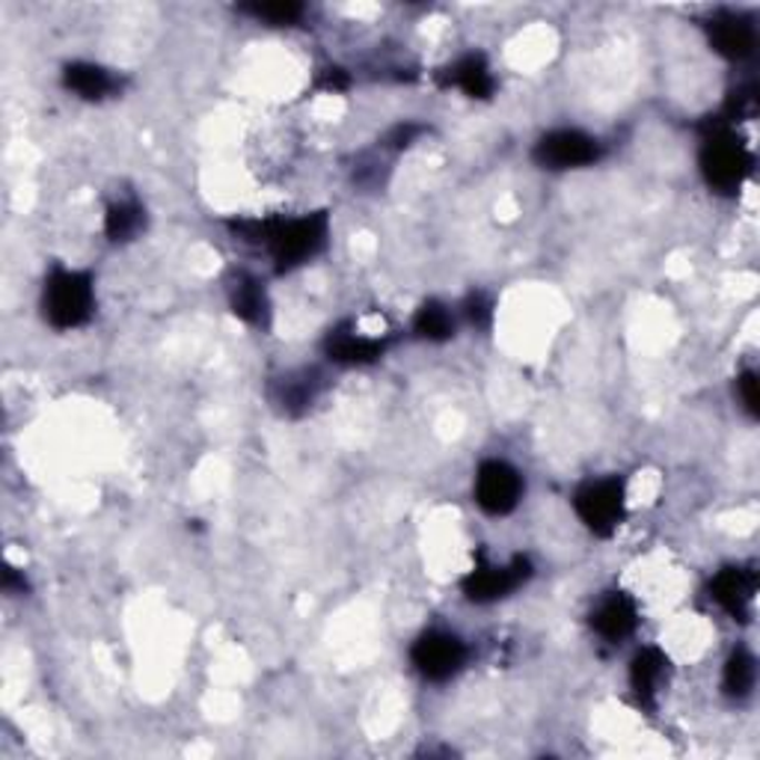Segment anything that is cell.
Returning a JSON list of instances; mask_svg holds the SVG:
<instances>
[{"mask_svg": "<svg viewBox=\"0 0 760 760\" xmlns=\"http://www.w3.org/2000/svg\"><path fill=\"white\" fill-rule=\"evenodd\" d=\"M63 81L74 95H81V99H87V101L104 99V95H111L113 87H116L111 72H104L101 65H92V63L65 65Z\"/></svg>", "mask_w": 760, "mask_h": 760, "instance_id": "cell-14", "label": "cell"}, {"mask_svg": "<svg viewBox=\"0 0 760 760\" xmlns=\"http://www.w3.org/2000/svg\"><path fill=\"white\" fill-rule=\"evenodd\" d=\"M253 230L259 232V241H265L271 253L276 259L280 271H288L294 265H303L306 259H312L324 247L327 241V214H306L297 221H271V223H253Z\"/></svg>", "mask_w": 760, "mask_h": 760, "instance_id": "cell-1", "label": "cell"}, {"mask_svg": "<svg viewBox=\"0 0 760 760\" xmlns=\"http://www.w3.org/2000/svg\"><path fill=\"white\" fill-rule=\"evenodd\" d=\"M95 294H92V280L78 271H57L45 285V315L48 321L60 331L81 327L90 321Z\"/></svg>", "mask_w": 760, "mask_h": 760, "instance_id": "cell-2", "label": "cell"}, {"mask_svg": "<svg viewBox=\"0 0 760 760\" xmlns=\"http://www.w3.org/2000/svg\"><path fill=\"white\" fill-rule=\"evenodd\" d=\"M737 386H740L746 411H749L751 416H758V375H754V372H746V375H740Z\"/></svg>", "mask_w": 760, "mask_h": 760, "instance_id": "cell-22", "label": "cell"}, {"mask_svg": "<svg viewBox=\"0 0 760 760\" xmlns=\"http://www.w3.org/2000/svg\"><path fill=\"white\" fill-rule=\"evenodd\" d=\"M574 505H577L579 520L586 523L588 529L600 538H609L624 520V485L615 478L591 482L579 490Z\"/></svg>", "mask_w": 760, "mask_h": 760, "instance_id": "cell-4", "label": "cell"}, {"mask_svg": "<svg viewBox=\"0 0 760 760\" xmlns=\"http://www.w3.org/2000/svg\"><path fill=\"white\" fill-rule=\"evenodd\" d=\"M446 83L464 90L469 99H487L494 92V78H490V69L482 57H464L460 63L452 65Z\"/></svg>", "mask_w": 760, "mask_h": 760, "instance_id": "cell-15", "label": "cell"}, {"mask_svg": "<svg viewBox=\"0 0 760 760\" xmlns=\"http://www.w3.org/2000/svg\"><path fill=\"white\" fill-rule=\"evenodd\" d=\"M701 173L713 191L733 193L751 173L749 149L742 146L731 131H713L701 149Z\"/></svg>", "mask_w": 760, "mask_h": 760, "instance_id": "cell-3", "label": "cell"}, {"mask_svg": "<svg viewBox=\"0 0 760 760\" xmlns=\"http://www.w3.org/2000/svg\"><path fill=\"white\" fill-rule=\"evenodd\" d=\"M315 389H318V381H315L312 372H303V375L297 377H285L283 389H280V404H283L288 413L303 411V407H310L312 398H315Z\"/></svg>", "mask_w": 760, "mask_h": 760, "instance_id": "cell-20", "label": "cell"}, {"mask_svg": "<svg viewBox=\"0 0 760 760\" xmlns=\"http://www.w3.org/2000/svg\"><path fill=\"white\" fill-rule=\"evenodd\" d=\"M327 354L336 363L345 366H363V363H375L384 354V342L368 340V336H357V333H331L327 340Z\"/></svg>", "mask_w": 760, "mask_h": 760, "instance_id": "cell-13", "label": "cell"}, {"mask_svg": "<svg viewBox=\"0 0 760 760\" xmlns=\"http://www.w3.org/2000/svg\"><path fill=\"white\" fill-rule=\"evenodd\" d=\"M232 310L239 318H244L247 324H256V327H265L267 324V297L262 292V285L250 276H241L235 288H232Z\"/></svg>", "mask_w": 760, "mask_h": 760, "instance_id": "cell-16", "label": "cell"}, {"mask_svg": "<svg viewBox=\"0 0 760 760\" xmlns=\"http://www.w3.org/2000/svg\"><path fill=\"white\" fill-rule=\"evenodd\" d=\"M591 624H595V630L600 632L604 639L621 641L636 630V624H639V612H636V604H632L630 597L612 595L609 600L600 604V609L595 612Z\"/></svg>", "mask_w": 760, "mask_h": 760, "instance_id": "cell-12", "label": "cell"}, {"mask_svg": "<svg viewBox=\"0 0 760 760\" xmlns=\"http://www.w3.org/2000/svg\"><path fill=\"white\" fill-rule=\"evenodd\" d=\"M523 482L520 473L505 460H487L476 476V503L494 517L514 511L520 503Z\"/></svg>", "mask_w": 760, "mask_h": 760, "instance_id": "cell-6", "label": "cell"}, {"mask_svg": "<svg viewBox=\"0 0 760 760\" xmlns=\"http://www.w3.org/2000/svg\"><path fill=\"white\" fill-rule=\"evenodd\" d=\"M751 687H754V657L749 650H733L731 660L724 666V689L731 696L742 698L749 696Z\"/></svg>", "mask_w": 760, "mask_h": 760, "instance_id": "cell-19", "label": "cell"}, {"mask_svg": "<svg viewBox=\"0 0 760 760\" xmlns=\"http://www.w3.org/2000/svg\"><path fill=\"white\" fill-rule=\"evenodd\" d=\"M597 158H600L597 140L574 129L553 131L547 138H540L538 146H535V161H538L540 166H550V170L588 166L595 164Z\"/></svg>", "mask_w": 760, "mask_h": 760, "instance_id": "cell-7", "label": "cell"}, {"mask_svg": "<svg viewBox=\"0 0 760 760\" xmlns=\"http://www.w3.org/2000/svg\"><path fill=\"white\" fill-rule=\"evenodd\" d=\"M669 680V657L657 648H645L632 657L630 666V687L641 705H653L660 689Z\"/></svg>", "mask_w": 760, "mask_h": 760, "instance_id": "cell-10", "label": "cell"}, {"mask_svg": "<svg viewBox=\"0 0 760 760\" xmlns=\"http://www.w3.org/2000/svg\"><path fill=\"white\" fill-rule=\"evenodd\" d=\"M710 42L719 54L731 57V60H742L751 54L754 48V28L749 19L733 16V12H722L710 21Z\"/></svg>", "mask_w": 760, "mask_h": 760, "instance_id": "cell-11", "label": "cell"}, {"mask_svg": "<svg viewBox=\"0 0 760 760\" xmlns=\"http://www.w3.org/2000/svg\"><path fill=\"white\" fill-rule=\"evenodd\" d=\"M469 318L476 321V324H485L487 318V306L482 301H473L469 303Z\"/></svg>", "mask_w": 760, "mask_h": 760, "instance_id": "cell-24", "label": "cell"}, {"mask_svg": "<svg viewBox=\"0 0 760 760\" xmlns=\"http://www.w3.org/2000/svg\"><path fill=\"white\" fill-rule=\"evenodd\" d=\"M531 574V565L526 559H514L511 565H482L464 579V595L476 604H490L499 597L511 595L514 588L523 586Z\"/></svg>", "mask_w": 760, "mask_h": 760, "instance_id": "cell-8", "label": "cell"}, {"mask_svg": "<svg viewBox=\"0 0 760 760\" xmlns=\"http://www.w3.org/2000/svg\"><path fill=\"white\" fill-rule=\"evenodd\" d=\"M244 12H250L253 19L265 21V24H294V21L303 16L301 3H288V0H280V3H253V7H244Z\"/></svg>", "mask_w": 760, "mask_h": 760, "instance_id": "cell-21", "label": "cell"}, {"mask_svg": "<svg viewBox=\"0 0 760 760\" xmlns=\"http://www.w3.org/2000/svg\"><path fill=\"white\" fill-rule=\"evenodd\" d=\"M146 223V214L134 202H116L108 209V217H104V230L113 241H129L134 239Z\"/></svg>", "mask_w": 760, "mask_h": 760, "instance_id": "cell-17", "label": "cell"}, {"mask_svg": "<svg viewBox=\"0 0 760 760\" xmlns=\"http://www.w3.org/2000/svg\"><path fill=\"white\" fill-rule=\"evenodd\" d=\"M413 666L419 669L422 678L428 680H449L458 675L460 666L467 662V648L458 636L452 632H425L416 645H413Z\"/></svg>", "mask_w": 760, "mask_h": 760, "instance_id": "cell-5", "label": "cell"}, {"mask_svg": "<svg viewBox=\"0 0 760 760\" xmlns=\"http://www.w3.org/2000/svg\"><path fill=\"white\" fill-rule=\"evenodd\" d=\"M416 134H419V129H416V125H398L393 138H389V143H393V146H398V149L411 146V140L416 138Z\"/></svg>", "mask_w": 760, "mask_h": 760, "instance_id": "cell-23", "label": "cell"}, {"mask_svg": "<svg viewBox=\"0 0 760 760\" xmlns=\"http://www.w3.org/2000/svg\"><path fill=\"white\" fill-rule=\"evenodd\" d=\"M758 588V577L749 568H724L710 586V595L722 609L733 615V618H746L749 612L751 597Z\"/></svg>", "mask_w": 760, "mask_h": 760, "instance_id": "cell-9", "label": "cell"}, {"mask_svg": "<svg viewBox=\"0 0 760 760\" xmlns=\"http://www.w3.org/2000/svg\"><path fill=\"white\" fill-rule=\"evenodd\" d=\"M416 333L422 340L428 342H446L455 333V321H452V312L443 306V303H425L416 315Z\"/></svg>", "mask_w": 760, "mask_h": 760, "instance_id": "cell-18", "label": "cell"}]
</instances>
